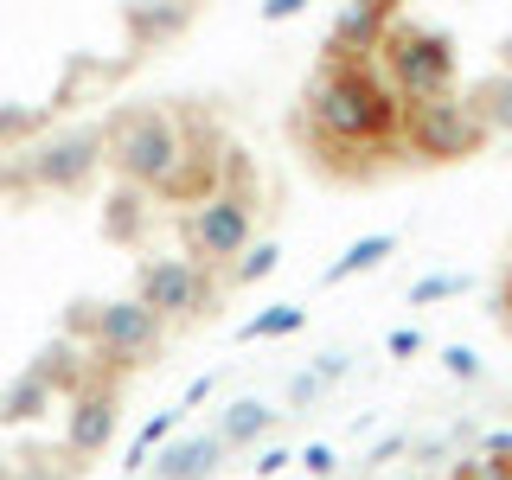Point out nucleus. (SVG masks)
I'll use <instances>...</instances> for the list:
<instances>
[{"mask_svg":"<svg viewBox=\"0 0 512 480\" xmlns=\"http://www.w3.org/2000/svg\"><path fill=\"white\" fill-rule=\"evenodd\" d=\"M244 244H250V199L212 192V199L186 218V250L199 256V263H231Z\"/></svg>","mask_w":512,"mask_h":480,"instance_id":"39448f33","label":"nucleus"},{"mask_svg":"<svg viewBox=\"0 0 512 480\" xmlns=\"http://www.w3.org/2000/svg\"><path fill=\"white\" fill-rule=\"evenodd\" d=\"M84 167H90V141H58V148L39 154V180L45 186H71Z\"/></svg>","mask_w":512,"mask_h":480,"instance_id":"1a4fd4ad","label":"nucleus"},{"mask_svg":"<svg viewBox=\"0 0 512 480\" xmlns=\"http://www.w3.org/2000/svg\"><path fill=\"white\" fill-rule=\"evenodd\" d=\"M218 436H199V442H180V448H167V461H160V468H167V480H192V474H205V461L218 455Z\"/></svg>","mask_w":512,"mask_h":480,"instance_id":"9d476101","label":"nucleus"},{"mask_svg":"<svg viewBox=\"0 0 512 480\" xmlns=\"http://www.w3.org/2000/svg\"><path fill=\"white\" fill-rule=\"evenodd\" d=\"M109 429H116V404L109 397H84L71 416V429H64V442H71V455H96V448L109 442Z\"/></svg>","mask_w":512,"mask_h":480,"instance_id":"6e6552de","label":"nucleus"},{"mask_svg":"<svg viewBox=\"0 0 512 480\" xmlns=\"http://www.w3.org/2000/svg\"><path fill=\"white\" fill-rule=\"evenodd\" d=\"M103 346L116 352V359H148L154 340H160V314L148 301H116V308H103Z\"/></svg>","mask_w":512,"mask_h":480,"instance_id":"0eeeda50","label":"nucleus"},{"mask_svg":"<svg viewBox=\"0 0 512 480\" xmlns=\"http://www.w3.org/2000/svg\"><path fill=\"white\" fill-rule=\"evenodd\" d=\"M301 7V0H269V13H295Z\"/></svg>","mask_w":512,"mask_h":480,"instance_id":"dca6fc26","label":"nucleus"},{"mask_svg":"<svg viewBox=\"0 0 512 480\" xmlns=\"http://www.w3.org/2000/svg\"><path fill=\"white\" fill-rule=\"evenodd\" d=\"M180 128H173L160 109H135V116H122L116 128H109V160L128 173V180L141 186H160L173 173V160H180Z\"/></svg>","mask_w":512,"mask_h":480,"instance_id":"f03ea898","label":"nucleus"},{"mask_svg":"<svg viewBox=\"0 0 512 480\" xmlns=\"http://www.w3.org/2000/svg\"><path fill=\"white\" fill-rule=\"evenodd\" d=\"M141 301L154 314H192L205 301V263L199 256H167L141 269Z\"/></svg>","mask_w":512,"mask_h":480,"instance_id":"423d86ee","label":"nucleus"},{"mask_svg":"<svg viewBox=\"0 0 512 480\" xmlns=\"http://www.w3.org/2000/svg\"><path fill=\"white\" fill-rule=\"evenodd\" d=\"M308 116L333 148H391L404 135V96L365 58H340L327 71V84H314Z\"/></svg>","mask_w":512,"mask_h":480,"instance_id":"f257e3e1","label":"nucleus"},{"mask_svg":"<svg viewBox=\"0 0 512 480\" xmlns=\"http://www.w3.org/2000/svg\"><path fill=\"white\" fill-rule=\"evenodd\" d=\"M173 429H180V410H167V416H154V423H148V429H141V436H135V448H128V461H122V468H148V455H154V442H167V436H173Z\"/></svg>","mask_w":512,"mask_h":480,"instance_id":"9b49d317","label":"nucleus"},{"mask_svg":"<svg viewBox=\"0 0 512 480\" xmlns=\"http://www.w3.org/2000/svg\"><path fill=\"white\" fill-rule=\"evenodd\" d=\"M384 250H391V237H372V244H352L346 256H340V263H333L327 269V282H340V276H352V269H365V263H378V256Z\"/></svg>","mask_w":512,"mask_h":480,"instance_id":"f8f14e48","label":"nucleus"},{"mask_svg":"<svg viewBox=\"0 0 512 480\" xmlns=\"http://www.w3.org/2000/svg\"><path fill=\"white\" fill-rule=\"evenodd\" d=\"M288 327H301V308H282V314H256L244 333L256 340V333H288Z\"/></svg>","mask_w":512,"mask_h":480,"instance_id":"4468645a","label":"nucleus"},{"mask_svg":"<svg viewBox=\"0 0 512 480\" xmlns=\"http://www.w3.org/2000/svg\"><path fill=\"white\" fill-rule=\"evenodd\" d=\"M384 77L404 103H429V96H448V77H455V58H448L442 39L429 32H391L384 39Z\"/></svg>","mask_w":512,"mask_h":480,"instance_id":"7ed1b4c3","label":"nucleus"},{"mask_svg":"<svg viewBox=\"0 0 512 480\" xmlns=\"http://www.w3.org/2000/svg\"><path fill=\"white\" fill-rule=\"evenodd\" d=\"M263 416H269L263 404H237V410H231V423L218 429V442H244V436H256V429H263Z\"/></svg>","mask_w":512,"mask_h":480,"instance_id":"ddd939ff","label":"nucleus"},{"mask_svg":"<svg viewBox=\"0 0 512 480\" xmlns=\"http://www.w3.org/2000/svg\"><path fill=\"white\" fill-rule=\"evenodd\" d=\"M263 269H276V244H263V250H250V263H244V269H237V276H244V282H250V276H263Z\"/></svg>","mask_w":512,"mask_h":480,"instance_id":"2eb2a0df","label":"nucleus"},{"mask_svg":"<svg viewBox=\"0 0 512 480\" xmlns=\"http://www.w3.org/2000/svg\"><path fill=\"white\" fill-rule=\"evenodd\" d=\"M404 141L429 160H455L480 148V116L474 103H455V96H429V103H404Z\"/></svg>","mask_w":512,"mask_h":480,"instance_id":"20e7f679","label":"nucleus"}]
</instances>
